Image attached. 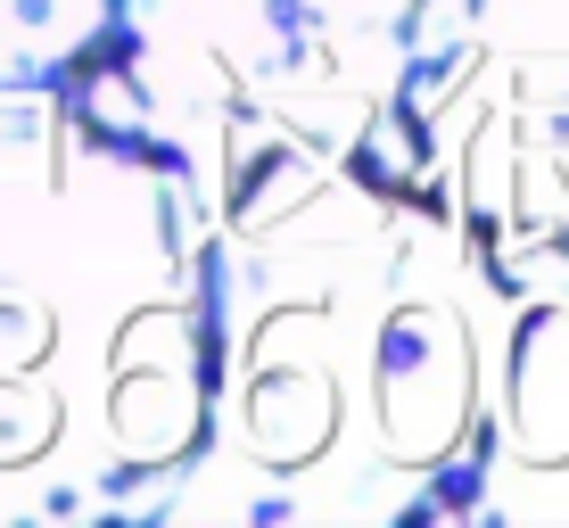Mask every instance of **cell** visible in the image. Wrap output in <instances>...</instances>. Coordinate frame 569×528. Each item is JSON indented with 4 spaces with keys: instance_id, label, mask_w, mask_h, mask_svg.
Listing matches in <instances>:
<instances>
[{
    "instance_id": "6",
    "label": "cell",
    "mask_w": 569,
    "mask_h": 528,
    "mask_svg": "<svg viewBox=\"0 0 569 528\" xmlns=\"http://www.w3.org/2000/svg\"><path fill=\"white\" fill-rule=\"evenodd\" d=\"M124 0H0V91H74L108 67Z\"/></svg>"
},
{
    "instance_id": "2",
    "label": "cell",
    "mask_w": 569,
    "mask_h": 528,
    "mask_svg": "<svg viewBox=\"0 0 569 528\" xmlns=\"http://www.w3.org/2000/svg\"><path fill=\"white\" fill-rule=\"evenodd\" d=\"M207 414V215L74 91H0V528H141Z\"/></svg>"
},
{
    "instance_id": "4",
    "label": "cell",
    "mask_w": 569,
    "mask_h": 528,
    "mask_svg": "<svg viewBox=\"0 0 569 528\" xmlns=\"http://www.w3.org/2000/svg\"><path fill=\"white\" fill-rule=\"evenodd\" d=\"M388 182L455 215L512 298L569 289V0H462Z\"/></svg>"
},
{
    "instance_id": "5",
    "label": "cell",
    "mask_w": 569,
    "mask_h": 528,
    "mask_svg": "<svg viewBox=\"0 0 569 528\" xmlns=\"http://www.w3.org/2000/svg\"><path fill=\"white\" fill-rule=\"evenodd\" d=\"M455 528H569V289L512 306L503 388L455 496Z\"/></svg>"
},
{
    "instance_id": "3",
    "label": "cell",
    "mask_w": 569,
    "mask_h": 528,
    "mask_svg": "<svg viewBox=\"0 0 569 528\" xmlns=\"http://www.w3.org/2000/svg\"><path fill=\"white\" fill-rule=\"evenodd\" d=\"M462 0H124L116 124L182 173L190 207L223 215L281 158L397 166V116L446 50Z\"/></svg>"
},
{
    "instance_id": "1",
    "label": "cell",
    "mask_w": 569,
    "mask_h": 528,
    "mask_svg": "<svg viewBox=\"0 0 569 528\" xmlns=\"http://www.w3.org/2000/svg\"><path fill=\"white\" fill-rule=\"evenodd\" d=\"M512 289L421 190L281 158L207 215V414L166 528L455 520L503 388Z\"/></svg>"
}]
</instances>
